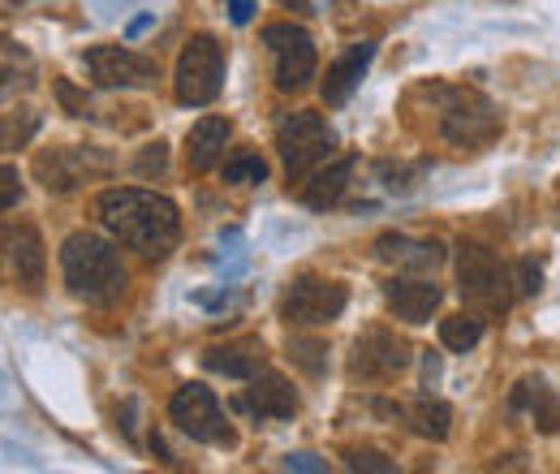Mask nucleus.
Returning a JSON list of instances; mask_svg holds the SVG:
<instances>
[{
    "label": "nucleus",
    "instance_id": "obj_30",
    "mask_svg": "<svg viewBox=\"0 0 560 474\" xmlns=\"http://www.w3.org/2000/svg\"><path fill=\"white\" fill-rule=\"evenodd\" d=\"M517 289H522V293H539V289H544V271H539V264H530V259L522 264V285H517Z\"/></svg>",
    "mask_w": 560,
    "mask_h": 474
},
{
    "label": "nucleus",
    "instance_id": "obj_17",
    "mask_svg": "<svg viewBox=\"0 0 560 474\" xmlns=\"http://www.w3.org/2000/svg\"><path fill=\"white\" fill-rule=\"evenodd\" d=\"M375 255L393 268H410V271H431L444 264V246L440 242H419V238H406V233H384L375 242Z\"/></svg>",
    "mask_w": 560,
    "mask_h": 474
},
{
    "label": "nucleus",
    "instance_id": "obj_33",
    "mask_svg": "<svg viewBox=\"0 0 560 474\" xmlns=\"http://www.w3.org/2000/svg\"><path fill=\"white\" fill-rule=\"evenodd\" d=\"M280 4H284V9H293V13H315V9H311V0H280Z\"/></svg>",
    "mask_w": 560,
    "mask_h": 474
},
{
    "label": "nucleus",
    "instance_id": "obj_21",
    "mask_svg": "<svg viewBox=\"0 0 560 474\" xmlns=\"http://www.w3.org/2000/svg\"><path fill=\"white\" fill-rule=\"evenodd\" d=\"M509 409H530V418H535V427L539 431H548V436H557L560 431V397L535 375V380H522L517 389H513V397H509Z\"/></svg>",
    "mask_w": 560,
    "mask_h": 474
},
{
    "label": "nucleus",
    "instance_id": "obj_15",
    "mask_svg": "<svg viewBox=\"0 0 560 474\" xmlns=\"http://www.w3.org/2000/svg\"><path fill=\"white\" fill-rule=\"evenodd\" d=\"M4 255H9V271L22 289H39L44 285V268H48V255H44V238L35 224H18V229H4Z\"/></svg>",
    "mask_w": 560,
    "mask_h": 474
},
{
    "label": "nucleus",
    "instance_id": "obj_9",
    "mask_svg": "<svg viewBox=\"0 0 560 474\" xmlns=\"http://www.w3.org/2000/svg\"><path fill=\"white\" fill-rule=\"evenodd\" d=\"M264 44H268L272 57H277L280 91H302V86H311L319 57H315V39H311L302 26H293V22H268V26H264Z\"/></svg>",
    "mask_w": 560,
    "mask_h": 474
},
{
    "label": "nucleus",
    "instance_id": "obj_27",
    "mask_svg": "<svg viewBox=\"0 0 560 474\" xmlns=\"http://www.w3.org/2000/svg\"><path fill=\"white\" fill-rule=\"evenodd\" d=\"M380 173H384V186H388L393 195H410V190H415V177H419L422 169H393V164H384Z\"/></svg>",
    "mask_w": 560,
    "mask_h": 474
},
{
    "label": "nucleus",
    "instance_id": "obj_7",
    "mask_svg": "<svg viewBox=\"0 0 560 474\" xmlns=\"http://www.w3.org/2000/svg\"><path fill=\"white\" fill-rule=\"evenodd\" d=\"M350 302V289L341 280H324V276H293L289 289L280 293V320L298 324V328H319L332 324Z\"/></svg>",
    "mask_w": 560,
    "mask_h": 474
},
{
    "label": "nucleus",
    "instance_id": "obj_5",
    "mask_svg": "<svg viewBox=\"0 0 560 474\" xmlns=\"http://www.w3.org/2000/svg\"><path fill=\"white\" fill-rule=\"evenodd\" d=\"M444 108H440V138L453 142L457 151H479L500 135V117L479 91H453L435 86Z\"/></svg>",
    "mask_w": 560,
    "mask_h": 474
},
{
    "label": "nucleus",
    "instance_id": "obj_16",
    "mask_svg": "<svg viewBox=\"0 0 560 474\" xmlns=\"http://www.w3.org/2000/svg\"><path fill=\"white\" fill-rule=\"evenodd\" d=\"M264 340L246 337V340H229V345H211L203 354V367L215 375H229V380H250L264 371Z\"/></svg>",
    "mask_w": 560,
    "mask_h": 474
},
{
    "label": "nucleus",
    "instance_id": "obj_32",
    "mask_svg": "<svg viewBox=\"0 0 560 474\" xmlns=\"http://www.w3.org/2000/svg\"><path fill=\"white\" fill-rule=\"evenodd\" d=\"M229 18L242 26V22H250L255 18V0H229Z\"/></svg>",
    "mask_w": 560,
    "mask_h": 474
},
{
    "label": "nucleus",
    "instance_id": "obj_6",
    "mask_svg": "<svg viewBox=\"0 0 560 474\" xmlns=\"http://www.w3.org/2000/svg\"><path fill=\"white\" fill-rule=\"evenodd\" d=\"M173 86H177V100L186 108H208L211 100L220 95V86H224V48H220L215 35H195L182 48Z\"/></svg>",
    "mask_w": 560,
    "mask_h": 474
},
{
    "label": "nucleus",
    "instance_id": "obj_12",
    "mask_svg": "<svg viewBox=\"0 0 560 474\" xmlns=\"http://www.w3.org/2000/svg\"><path fill=\"white\" fill-rule=\"evenodd\" d=\"M86 69H91V82L95 86H151L160 78V69L151 57L130 53V48H117V44H100V48H86Z\"/></svg>",
    "mask_w": 560,
    "mask_h": 474
},
{
    "label": "nucleus",
    "instance_id": "obj_28",
    "mask_svg": "<svg viewBox=\"0 0 560 474\" xmlns=\"http://www.w3.org/2000/svg\"><path fill=\"white\" fill-rule=\"evenodd\" d=\"M0 182H4V195H0V207L9 211V207H18V199H22V182H18V169H13V164H4Z\"/></svg>",
    "mask_w": 560,
    "mask_h": 474
},
{
    "label": "nucleus",
    "instance_id": "obj_22",
    "mask_svg": "<svg viewBox=\"0 0 560 474\" xmlns=\"http://www.w3.org/2000/svg\"><path fill=\"white\" fill-rule=\"evenodd\" d=\"M440 340H444V349H453V354L475 349V345L483 340V315H479V311H462V315L440 320Z\"/></svg>",
    "mask_w": 560,
    "mask_h": 474
},
{
    "label": "nucleus",
    "instance_id": "obj_34",
    "mask_svg": "<svg viewBox=\"0 0 560 474\" xmlns=\"http://www.w3.org/2000/svg\"><path fill=\"white\" fill-rule=\"evenodd\" d=\"M4 4H18V0H4Z\"/></svg>",
    "mask_w": 560,
    "mask_h": 474
},
{
    "label": "nucleus",
    "instance_id": "obj_10",
    "mask_svg": "<svg viewBox=\"0 0 560 474\" xmlns=\"http://www.w3.org/2000/svg\"><path fill=\"white\" fill-rule=\"evenodd\" d=\"M410 362V345L388 333V328H366L353 340L350 354V380L353 384H388L393 375H401Z\"/></svg>",
    "mask_w": 560,
    "mask_h": 474
},
{
    "label": "nucleus",
    "instance_id": "obj_11",
    "mask_svg": "<svg viewBox=\"0 0 560 474\" xmlns=\"http://www.w3.org/2000/svg\"><path fill=\"white\" fill-rule=\"evenodd\" d=\"M108 169H113V160L104 151H95V147H52V151H39L35 155V177L52 195H70L86 177L108 173Z\"/></svg>",
    "mask_w": 560,
    "mask_h": 474
},
{
    "label": "nucleus",
    "instance_id": "obj_13",
    "mask_svg": "<svg viewBox=\"0 0 560 474\" xmlns=\"http://www.w3.org/2000/svg\"><path fill=\"white\" fill-rule=\"evenodd\" d=\"M237 409L255 418H293L298 414V393L280 371H259L246 380V393L237 397Z\"/></svg>",
    "mask_w": 560,
    "mask_h": 474
},
{
    "label": "nucleus",
    "instance_id": "obj_20",
    "mask_svg": "<svg viewBox=\"0 0 560 474\" xmlns=\"http://www.w3.org/2000/svg\"><path fill=\"white\" fill-rule=\"evenodd\" d=\"M233 135V126L224 122V117H203L190 138H186V160H190V169L195 173H211L215 164H220V155H224V142Z\"/></svg>",
    "mask_w": 560,
    "mask_h": 474
},
{
    "label": "nucleus",
    "instance_id": "obj_4",
    "mask_svg": "<svg viewBox=\"0 0 560 474\" xmlns=\"http://www.w3.org/2000/svg\"><path fill=\"white\" fill-rule=\"evenodd\" d=\"M277 151H280V164H284V177L289 182H306L337 151V135H332V126L319 113L298 108V113H284L280 117Z\"/></svg>",
    "mask_w": 560,
    "mask_h": 474
},
{
    "label": "nucleus",
    "instance_id": "obj_24",
    "mask_svg": "<svg viewBox=\"0 0 560 474\" xmlns=\"http://www.w3.org/2000/svg\"><path fill=\"white\" fill-rule=\"evenodd\" d=\"M289 358H293L306 375H324V367H328V345L315 337H289Z\"/></svg>",
    "mask_w": 560,
    "mask_h": 474
},
{
    "label": "nucleus",
    "instance_id": "obj_8",
    "mask_svg": "<svg viewBox=\"0 0 560 474\" xmlns=\"http://www.w3.org/2000/svg\"><path fill=\"white\" fill-rule=\"evenodd\" d=\"M168 418L177 423V431H186L190 440L199 444H215V449H233L237 436L224 418V409L215 402V393L203 389V384H182L168 402Z\"/></svg>",
    "mask_w": 560,
    "mask_h": 474
},
{
    "label": "nucleus",
    "instance_id": "obj_2",
    "mask_svg": "<svg viewBox=\"0 0 560 474\" xmlns=\"http://www.w3.org/2000/svg\"><path fill=\"white\" fill-rule=\"evenodd\" d=\"M61 271L73 298L91 302V307H113L126 293V268L113 242H104L100 233H73L61 246Z\"/></svg>",
    "mask_w": 560,
    "mask_h": 474
},
{
    "label": "nucleus",
    "instance_id": "obj_3",
    "mask_svg": "<svg viewBox=\"0 0 560 474\" xmlns=\"http://www.w3.org/2000/svg\"><path fill=\"white\" fill-rule=\"evenodd\" d=\"M457 289L479 315H509L513 307V271L479 242L457 246Z\"/></svg>",
    "mask_w": 560,
    "mask_h": 474
},
{
    "label": "nucleus",
    "instance_id": "obj_31",
    "mask_svg": "<svg viewBox=\"0 0 560 474\" xmlns=\"http://www.w3.org/2000/svg\"><path fill=\"white\" fill-rule=\"evenodd\" d=\"M151 169H155V173L164 169V142H155V147L139 160V173H151Z\"/></svg>",
    "mask_w": 560,
    "mask_h": 474
},
{
    "label": "nucleus",
    "instance_id": "obj_18",
    "mask_svg": "<svg viewBox=\"0 0 560 474\" xmlns=\"http://www.w3.org/2000/svg\"><path fill=\"white\" fill-rule=\"evenodd\" d=\"M371 61H375V44H366V39L353 44L341 61H332L328 78H324V104H328V108H341L353 95V86L362 82V73H366Z\"/></svg>",
    "mask_w": 560,
    "mask_h": 474
},
{
    "label": "nucleus",
    "instance_id": "obj_25",
    "mask_svg": "<svg viewBox=\"0 0 560 474\" xmlns=\"http://www.w3.org/2000/svg\"><path fill=\"white\" fill-rule=\"evenodd\" d=\"M264 177H268V164L259 155H250V151H242L237 160L224 164V182L229 186H250V182H264Z\"/></svg>",
    "mask_w": 560,
    "mask_h": 474
},
{
    "label": "nucleus",
    "instance_id": "obj_23",
    "mask_svg": "<svg viewBox=\"0 0 560 474\" xmlns=\"http://www.w3.org/2000/svg\"><path fill=\"white\" fill-rule=\"evenodd\" d=\"M406 418H410V427L419 431L422 440H444L448 427H453V409L444 406V402H435V397L415 402V406L406 409Z\"/></svg>",
    "mask_w": 560,
    "mask_h": 474
},
{
    "label": "nucleus",
    "instance_id": "obj_19",
    "mask_svg": "<svg viewBox=\"0 0 560 474\" xmlns=\"http://www.w3.org/2000/svg\"><path fill=\"white\" fill-rule=\"evenodd\" d=\"M353 155H341L332 160L328 169H319L311 182H302V204L315 207V211H328V207L341 204V195L350 190V177H353Z\"/></svg>",
    "mask_w": 560,
    "mask_h": 474
},
{
    "label": "nucleus",
    "instance_id": "obj_26",
    "mask_svg": "<svg viewBox=\"0 0 560 474\" xmlns=\"http://www.w3.org/2000/svg\"><path fill=\"white\" fill-rule=\"evenodd\" d=\"M346 466H350V471H375V474L393 471V462H388L384 453H375V449H350V453H346Z\"/></svg>",
    "mask_w": 560,
    "mask_h": 474
},
{
    "label": "nucleus",
    "instance_id": "obj_1",
    "mask_svg": "<svg viewBox=\"0 0 560 474\" xmlns=\"http://www.w3.org/2000/svg\"><path fill=\"white\" fill-rule=\"evenodd\" d=\"M100 224L130 251H139L142 259H164L177 251L182 238V211L173 199L139 190V186H121V190H104L100 195Z\"/></svg>",
    "mask_w": 560,
    "mask_h": 474
},
{
    "label": "nucleus",
    "instance_id": "obj_14",
    "mask_svg": "<svg viewBox=\"0 0 560 474\" xmlns=\"http://www.w3.org/2000/svg\"><path fill=\"white\" fill-rule=\"evenodd\" d=\"M440 298H444L440 285H435V280H422V276H397V280L384 285L388 311H393L397 320H406V324H427V320L435 315Z\"/></svg>",
    "mask_w": 560,
    "mask_h": 474
},
{
    "label": "nucleus",
    "instance_id": "obj_29",
    "mask_svg": "<svg viewBox=\"0 0 560 474\" xmlns=\"http://www.w3.org/2000/svg\"><path fill=\"white\" fill-rule=\"evenodd\" d=\"M284 471H311V474H319V471H328L319 458H311V453H289L284 458Z\"/></svg>",
    "mask_w": 560,
    "mask_h": 474
}]
</instances>
